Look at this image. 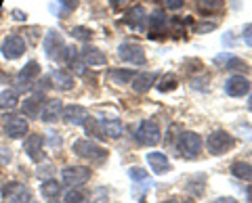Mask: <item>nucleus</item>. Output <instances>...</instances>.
<instances>
[{"mask_svg": "<svg viewBox=\"0 0 252 203\" xmlns=\"http://www.w3.org/2000/svg\"><path fill=\"white\" fill-rule=\"evenodd\" d=\"M72 149H74V153L78 155V157L89 159V161H93V163H101V161L107 159V151H105L101 145L94 143V140H91V138H80V140H76Z\"/></svg>", "mask_w": 252, "mask_h": 203, "instance_id": "f257e3e1", "label": "nucleus"}, {"mask_svg": "<svg viewBox=\"0 0 252 203\" xmlns=\"http://www.w3.org/2000/svg\"><path fill=\"white\" fill-rule=\"evenodd\" d=\"M135 138H137L139 145H145V147L158 145L160 143V138H162L160 124H158L156 120H143L135 130Z\"/></svg>", "mask_w": 252, "mask_h": 203, "instance_id": "f03ea898", "label": "nucleus"}, {"mask_svg": "<svg viewBox=\"0 0 252 203\" xmlns=\"http://www.w3.org/2000/svg\"><path fill=\"white\" fill-rule=\"evenodd\" d=\"M177 149L187 159L198 157L200 151H202V136L198 134V132H183L177 140Z\"/></svg>", "mask_w": 252, "mask_h": 203, "instance_id": "7ed1b4c3", "label": "nucleus"}, {"mask_svg": "<svg viewBox=\"0 0 252 203\" xmlns=\"http://www.w3.org/2000/svg\"><path fill=\"white\" fill-rule=\"evenodd\" d=\"M40 76V65L38 61H28L26 65L19 69V74L15 76V90H30L34 88V82Z\"/></svg>", "mask_w": 252, "mask_h": 203, "instance_id": "20e7f679", "label": "nucleus"}, {"mask_svg": "<svg viewBox=\"0 0 252 203\" xmlns=\"http://www.w3.org/2000/svg\"><path fill=\"white\" fill-rule=\"evenodd\" d=\"M233 145H235V140L231 134H227L225 130H215V132H210L208 138H206V147H208V151L212 155H223L227 153L229 149H233Z\"/></svg>", "mask_w": 252, "mask_h": 203, "instance_id": "39448f33", "label": "nucleus"}, {"mask_svg": "<svg viewBox=\"0 0 252 203\" xmlns=\"http://www.w3.org/2000/svg\"><path fill=\"white\" fill-rule=\"evenodd\" d=\"M166 34H168V19L164 11L156 9L152 13V17H147V36L152 40H164Z\"/></svg>", "mask_w": 252, "mask_h": 203, "instance_id": "423d86ee", "label": "nucleus"}, {"mask_svg": "<svg viewBox=\"0 0 252 203\" xmlns=\"http://www.w3.org/2000/svg\"><path fill=\"white\" fill-rule=\"evenodd\" d=\"M42 49H44V54L51 61H63V51H65V44H63V38L55 32V29H49V32L44 34Z\"/></svg>", "mask_w": 252, "mask_h": 203, "instance_id": "0eeeda50", "label": "nucleus"}, {"mask_svg": "<svg viewBox=\"0 0 252 203\" xmlns=\"http://www.w3.org/2000/svg\"><path fill=\"white\" fill-rule=\"evenodd\" d=\"M118 57H120L124 63H130V65L145 63V51H143V46L137 42H122L118 46Z\"/></svg>", "mask_w": 252, "mask_h": 203, "instance_id": "6e6552de", "label": "nucleus"}, {"mask_svg": "<svg viewBox=\"0 0 252 203\" xmlns=\"http://www.w3.org/2000/svg\"><path fill=\"white\" fill-rule=\"evenodd\" d=\"M0 51H2V57L9 59V61H15L19 59L23 52H26V40L19 36V34H9L0 44Z\"/></svg>", "mask_w": 252, "mask_h": 203, "instance_id": "1a4fd4ad", "label": "nucleus"}, {"mask_svg": "<svg viewBox=\"0 0 252 203\" xmlns=\"http://www.w3.org/2000/svg\"><path fill=\"white\" fill-rule=\"evenodd\" d=\"M91 178V168L84 166H67L61 170V182L67 186H80Z\"/></svg>", "mask_w": 252, "mask_h": 203, "instance_id": "9d476101", "label": "nucleus"}, {"mask_svg": "<svg viewBox=\"0 0 252 203\" xmlns=\"http://www.w3.org/2000/svg\"><path fill=\"white\" fill-rule=\"evenodd\" d=\"M2 197L6 203H30L32 201V191L26 184L19 182H9L2 186Z\"/></svg>", "mask_w": 252, "mask_h": 203, "instance_id": "9b49d317", "label": "nucleus"}, {"mask_svg": "<svg viewBox=\"0 0 252 203\" xmlns=\"http://www.w3.org/2000/svg\"><path fill=\"white\" fill-rule=\"evenodd\" d=\"M23 151L32 161H40L44 157V136L42 134H30L23 140Z\"/></svg>", "mask_w": 252, "mask_h": 203, "instance_id": "f8f14e48", "label": "nucleus"}, {"mask_svg": "<svg viewBox=\"0 0 252 203\" xmlns=\"http://www.w3.org/2000/svg\"><path fill=\"white\" fill-rule=\"evenodd\" d=\"M61 118L69 126H84V122L89 120V111L82 105H67V107H63Z\"/></svg>", "mask_w": 252, "mask_h": 203, "instance_id": "ddd939ff", "label": "nucleus"}, {"mask_svg": "<svg viewBox=\"0 0 252 203\" xmlns=\"http://www.w3.org/2000/svg\"><path fill=\"white\" fill-rule=\"evenodd\" d=\"M4 134L9 138H23L28 134V120L19 115H11L4 122Z\"/></svg>", "mask_w": 252, "mask_h": 203, "instance_id": "4468645a", "label": "nucleus"}, {"mask_svg": "<svg viewBox=\"0 0 252 203\" xmlns=\"http://www.w3.org/2000/svg\"><path fill=\"white\" fill-rule=\"evenodd\" d=\"M61 111H63V103L57 99H51L42 103V109H40V115H38V120H42L46 124H53L61 118Z\"/></svg>", "mask_w": 252, "mask_h": 203, "instance_id": "2eb2a0df", "label": "nucleus"}, {"mask_svg": "<svg viewBox=\"0 0 252 203\" xmlns=\"http://www.w3.org/2000/svg\"><path fill=\"white\" fill-rule=\"evenodd\" d=\"M225 92L229 97H244L250 92V82L244 76H231L225 82Z\"/></svg>", "mask_w": 252, "mask_h": 203, "instance_id": "dca6fc26", "label": "nucleus"}, {"mask_svg": "<svg viewBox=\"0 0 252 203\" xmlns=\"http://www.w3.org/2000/svg\"><path fill=\"white\" fill-rule=\"evenodd\" d=\"M80 59H82V63L89 67H103L107 63V57L99 49H94V46H84L80 51Z\"/></svg>", "mask_w": 252, "mask_h": 203, "instance_id": "f3484780", "label": "nucleus"}, {"mask_svg": "<svg viewBox=\"0 0 252 203\" xmlns=\"http://www.w3.org/2000/svg\"><path fill=\"white\" fill-rule=\"evenodd\" d=\"M215 63L217 65H223V69H231V72H240V69L246 72V69H248L246 61H242L240 57H235V54H231V52H220V54H217Z\"/></svg>", "mask_w": 252, "mask_h": 203, "instance_id": "a211bd4d", "label": "nucleus"}, {"mask_svg": "<svg viewBox=\"0 0 252 203\" xmlns=\"http://www.w3.org/2000/svg\"><path fill=\"white\" fill-rule=\"evenodd\" d=\"M158 80V74L156 72H145V74H137L132 77V90L137 92V95H145V92L152 88Z\"/></svg>", "mask_w": 252, "mask_h": 203, "instance_id": "6ab92c4d", "label": "nucleus"}, {"mask_svg": "<svg viewBox=\"0 0 252 203\" xmlns=\"http://www.w3.org/2000/svg\"><path fill=\"white\" fill-rule=\"evenodd\" d=\"M126 25L137 29V32H143V27L147 25V17H145V9L143 6H132V9L126 13Z\"/></svg>", "mask_w": 252, "mask_h": 203, "instance_id": "aec40b11", "label": "nucleus"}, {"mask_svg": "<svg viewBox=\"0 0 252 203\" xmlns=\"http://www.w3.org/2000/svg\"><path fill=\"white\" fill-rule=\"evenodd\" d=\"M147 163L156 174H166V172H170V161L164 153H147Z\"/></svg>", "mask_w": 252, "mask_h": 203, "instance_id": "412c9836", "label": "nucleus"}, {"mask_svg": "<svg viewBox=\"0 0 252 203\" xmlns=\"http://www.w3.org/2000/svg\"><path fill=\"white\" fill-rule=\"evenodd\" d=\"M42 101H44V95L28 97L21 105L23 115H28V118H38V115H40V109H42Z\"/></svg>", "mask_w": 252, "mask_h": 203, "instance_id": "4be33fe9", "label": "nucleus"}, {"mask_svg": "<svg viewBox=\"0 0 252 203\" xmlns=\"http://www.w3.org/2000/svg\"><path fill=\"white\" fill-rule=\"evenodd\" d=\"M51 82H53L55 88H59V90H72L74 84H76L72 74L63 72V69H55V72L51 74Z\"/></svg>", "mask_w": 252, "mask_h": 203, "instance_id": "5701e85b", "label": "nucleus"}, {"mask_svg": "<svg viewBox=\"0 0 252 203\" xmlns=\"http://www.w3.org/2000/svg\"><path fill=\"white\" fill-rule=\"evenodd\" d=\"M101 122V130H103V136H109V138H120L122 132H124V126L122 122L118 118H109V120H99Z\"/></svg>", "mask_w": 252, "mask_h": 203, "instance_id": "b1692460", "label": "nucleus"}, {"mask_svg": "<svg viewBox=\"0 0 252 203\" xmlns=\"http://www.w3.org/2000/svg\"><path fill=\"white\" fill-rule=\"evenodd\" d=\"M61 189H63V184H59V180H53V178H46L40 184V193L46 199H57L61 195Z\"/></svg>", "mask_w": 252, "mask_h": 203, "instance_id": "393cba45", "label": "nucleus"}, {"mask_svg": "<svg viewBox=\"0 0 252 203\" xmlns=\"http://www.w3.org/2000/svg\"><path fill=\"white\" fill-rule=\"evenodd\" d=\"M231 174L240 180H246V182H252V166L246 161H233L231 163Z\"/></svg>", "mask_w": 252, "mask_h": 203, "instance_id": "a878e982", "label": "nucleus"}, {"mask_svg": "<svg viewBox=\"0 0 252 203\" xmlns=\"http://www.w3.org/2000/svg\"><path fill=\"white\" fill-rule=\"evenodd\" d=\"M225 0H195V6H198L200 15H210L217 13L219 9H223Z\"/></svg>", "mask_w": 252, "mask_h": 203, "instance_id": "bb28decb", "label": "nucleus"}, {"mask_svg": "<svg viewBox=\"0 0 252 203\" xmlns=\"http://www.w3.org/2000/svg\"><path fill=\"white\" fill-rule=\"evenodd\" d=\"M17 101H19V97H17V90H2L0 92V109H15L17 107Z\"/></svg>", "mask_w": 252, "mask_h": 203, "instance_id": "cd10ccee", "label": "nucleus"}, {"mask_svg": "<svg viewBox=\"0 0 252 203\" xmlns=\"http://www.w3.org/2000/svg\"><path fill=\"white\" fill-rule=\"evenodd\" d=\"M137 74L132 72V69H112L109 72V77L114 80V84H128V82H132V77H135Z\"/></svg>", "mask_w": 252, "mask_h": 203, "instance_id": "c85d7f7f", "label": "nucleus"}, {"mask_svg": "<svg viewBox=\"0 0 252 203\" xmlns=\"http://www.w3.org/2000/svg\"><path fill=\"white\" fill-rule=\"evenodd\" d=\"M177 86H179L177 76L175 74H166V76L160 77V82L156 84V88L160 92H170V90H177Z\"/></svg>", "mask_w": 252, "mask_h": 203, "instance_id": "c756f323", "label": "nucleus"}, {"mask_svg": "<svg viewBox=\"0 0 252 203\" xmlns=\"http://www.w3.org/2000/svg\"><path fill=\"white\" fill-rule=\"evenodd\" d=\"M61 9L59 11H55L57 13V17H67L72 11H76V6H78V0H57Z\"/></svg>", "mask_w": 252, "mask_h": 203, "instance_id": "7c9ffc66", "label": "nucleus"}, {"mask_svg": "<svg viewBox=\"0 0 252 203\" xmlns=\"http://www.w3.org/2000/svg\"><path fill=\"white\" fill-rule=\"evenodd\" d=\"M84 199H86V193L82 189H78V186L65 193V203H84Z\"/></svg>", "mask_w": 252, "mask_h": 203, "instance_id": "2f4dec72", "label": "nucleus"}, {"mask_svg": "<svg viewBox=\"0 0 252 203\" xmlns=\"http://www.w3.org/2000/svg\"><path fill=\"white\" fill-rule=\"evenodd\" d=\"M72 38H76V40H80V42H89L93 38V32L84 25H78V27L72 29Z\"/></svg>", "mask_w": 252, "mask_h": 203, "instance_id": "473e14b6", "label": "nucleus"}, {"mask_svg": "<svg viewBox=\"0 0 252 203\" xmlns=\"http://www.w3.org/2000/svg\"><path fill=\"white\" fill-rule=\"evenodd\" d=\"M128 176L132 178L135 182H143V180H149L147 172L143 168H128Z\"/></svg>", "mask_w": 252, "mask_h": 203, "instance_id": "72a5a7b5", "label": "nucleus"}, {"mask_svg": "<svg viewBox=\"0 0 252 203\" xmlns=\"http://www.w3.org/2000/svg\"><path fill=\"white\" fill-rule=\"evenodd\" d=\"M217 25H219V21H206V23H202V25L195 27V32H198V34H206L208 29H215Z\"/></svg>", "mask_w": 252, "mask_h": 203, "instance_id": "f704fd0d", "label": "nucleus"}, {"mask_svg": "<svg viewBox=\"0 0 252 203\" xmlns=\"http://www.w3.org/2000/svg\"><path fill=\"white\" fill-rule=\"evenodd\" d=\"M242 38H244V42H246L248 46H252V23H248V25H244Z\"/></svg>", "mask_w": 252, "mask_h": 203, "instance_id": "c9c22d12", "label": "nucleus"}, {"mask_svg": "<svg viewBox=\"0 0 252 203\" xmlns=\"http://www.w3.org/2000/svg\"><path fill=\"white\" fill-rule=\"evenodd\" d=\"M183 4H185V0H164V6H166V9H170V11L181 9Z\"/></svg>", "mask_w": 252, "mask_h": 203, "instance_id": "e433bc0d", "label": "nucleus"}, {"mask_svg": "<svg viewBox=\"0 0 252 203\" xmlns=\"http://www.w3.org/2000/svg\"><path fill=\"white\" fill-rule=\"evenodd\" d=\"M9 161H11V151L0 147V163H9Z\"/></svg>", "mask_w": 252, "mask_h": 203, "instance_id": "4c0bfd02", "label": "nucleus"}, {"mask_svg": "<svg viewBox=\"0 0 252 203\" xmlns=\"http://www.w3.org/2000/svg\"><path fill=\"white\" fill-rule=\"evenodd\" d=\"M128 2H132V0H109V4H112L114 9H122V6H126Z\"/></svg>", "mask_w": 252, "mask_h": 203, "instance_id": "58836bf2", "label": "nucleus"}, {"mask_svg": "<svg viewBox=\"0 0 252 203\" xmlns=\"http://www.w3.org/2000/svg\"><path fill=\"white\" fill-rule=\"evenodd\" d=\"M13 19H17V21H26V19H28V15L15 9V11H13Z\"/></svg>", "mask_w": 252, "mask_h": 203, "instance_id": "ea45409f", "label": "nucleus"}, {"mask_svg": "<svg viewBox=\"0 0 252 203\" xmlns=\"http://www.w3.org/2000/svg\"><path fill=\"white\" fill-rule=\"evenodd\" d=\"M212 203H238V201H235L233 197H219V199H215Z\"/></svg>", "mask_w": 252, "mask_h": 203, "instance_id": "a19ab883", "label": "nucleus"}, {"mask_svg": "<svg viewBox=\"0 0 252 203\" xmlns=\"http://www.w3.org/2000/svg\"><path fill=\"white\" fill-rule=\"evenodd\" d=\"M223 44H225V46H233V38H231V34H225V36H223Z\"/></svg>", "mask_w": 252, "mask_h": 203, "instance_id": "79ce46f5", "label": "nucleus"}, {"mask_svg": "<svg viewBox=\"0 0 252 203\" xmlns=\"http://www.w3.org/2000/svg\"><path fill=\"white\" fill-rule=\"evenodd\" d=\"M246 197H248V203H252V184L246 189Z\"/></svg>", "mask_w": 252, "mask_h": 203, "instance_id": "37998d69", "label": "nucleus"}, {"mask_svg": "<svg viewBox=\"0 0 252 203\" xmlns=\"http://www.w3.org/2000/svg\"><path fill=\"white\" fill-rule=\"evenodd\" d=\"M162 203H179L177 199H166V201H162Z\"/></svg>", "mask_w": 252, "mask_h": 203, "instance_id": "c03bdc74", "label": "nucleus"}, {"mask_svg": "<svg viewBox=\"0 0 252 203\" xmlns=\"http://www.w3.org/2000/svg\"><path fill=\"white\" fill-rule=\"evenodd\" d=\"M248 109L252 111V95H250V99H248Z\"/></svg>", "mask_w": 252, "mask_h": 203, "instance_id": "a18cd8bd", "label": "nucleus"}, {"mask_svg": "<svg viewBox=\"0 0 252 203\" xmlns=\"http://www.w3.org/2000/svg\"><path fill=\"white\" fill-rule=\"evenodd\" d=\"M49 203H59V201H55V199H51V201H49Z\"/></svg>", "mask_w": 252, "mask_h": 203, "instance_id": "49530a36", "label": "nucleus"}, {"mask_svg": "<svg viewBox=\"0 0 252 203\" xmlns=\"http://www.w3.org/2000/svg\"><path fill=\"white\" fill-rule=\"evenodd\" d=\"M141 203H147V201H141Z\"/></svg>", "mask_w": 252, "mask_h": 203, "instance_id": "de8ad7c7", "label": "nucleus"}]
</instances>
